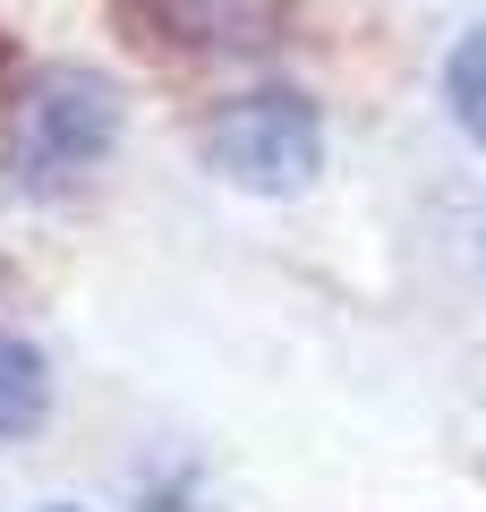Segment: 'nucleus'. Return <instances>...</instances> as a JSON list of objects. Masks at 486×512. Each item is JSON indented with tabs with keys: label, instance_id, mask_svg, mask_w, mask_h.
I'll return each mask as SVG.
<instances>
[{
	"label": "nucleus",
	"instance_id": "nucleus-1",
	"mask_svg": "<svg viewBox=\"0 0 486 512\" xmlns=\"http://www.w3.org/2000/svg\"><path fill=\"white\" fill-rule=\"evenodd\" d=\"M111 146H120V86L111 77H94V69L26 77L18 128H9V171H18V188H69Z\"/></svg>",
	"mask_w": 486,
	"mask_h": 512
},
{
	"label": "nucleus",
	"instance_id": "nucleus-3",
	"mask_svg": "<svg viewBox=\"0 0 486 512\" xmlns=\"http://www.w3.org/2000/svg\"><path fill=\"white\" fill-rule=\"evenodd\" d=\"M137 52H171V60H248L273 52L290 26V0H111Z\"/></svg>",
	"mask_w": 486,
	"mask_h": 512
},
{
	"label": "nucleus",
	"instance_id": "nucleus-5",
	"mask_svg": "<svg viewBox=\"0 0 486 512\" xmlns=\"http://www.w3.org/2000/svg\"><path fill=\"white\" fill-rule=\"evenodd\" d=\"M444 103H452V120L486 146V26H478V35H461V52L444 60Z\"/></svg>",
	"mask_w": 486,
	"mask_h": 512
},
{
	"label": "nucleus",
	"instance_id": "nucleus-6",
	"mask_svg": "<svg viewBox=\"0 0 486 512\" xmlns=\"http://www.w3.org/2000/svg\"><path fill=\"white\" fill-rule=\"evenodd\" d=\"M0 86H9V35H0Z\"/></svg>",
	"mask_w": 486,
	"mask_h": 512
},
{
	"label": "nucleus",
	"instance_id": "nucleus-7",
	"mask_svg": "<svg viewBox=\"0 0 486 512\" xmlns=\"http://www.w3.org/2000/svg\"><path fill=\"white\" fill-rule=\"evenodd\" d=\"M43 512H77V504H43Z\"/></svg>",
	"mask_w": 486,
	"mask_h": 512
},
{
	"label": "nucleus",
	"instance_id": "nucleus-4",
	"mask_svg": "<svg viewBox=\"0 0 486 512\" xmlns=\"http://www.w3.org/2000/svg\"><path fill=\"white\" fill-rule=\"evenodd\" d=\"M43 410H52V376H43V359L18 342V333H0V436L43 427Z\"/></svg>",
	"mask_w": 486,
	"mask_h": 512
},
{
	"label": "nucleus",
	"instance_id": "nucleus-2",
	"mask_svg": "<svg viewBox=\"0 0 486 512\" xmlns=\"http://www.w3.org/2000/svg\"><path fill=\"white\" fill-rule=\"evenodd\" d=\"M205 163L231 188H256V197H290L324 171V120L307 94L290 86H256L231 94V103L205 120Z\"/></svg>",
	"mask_w": 486,
	"mask_h": 512
}]
</instances>
